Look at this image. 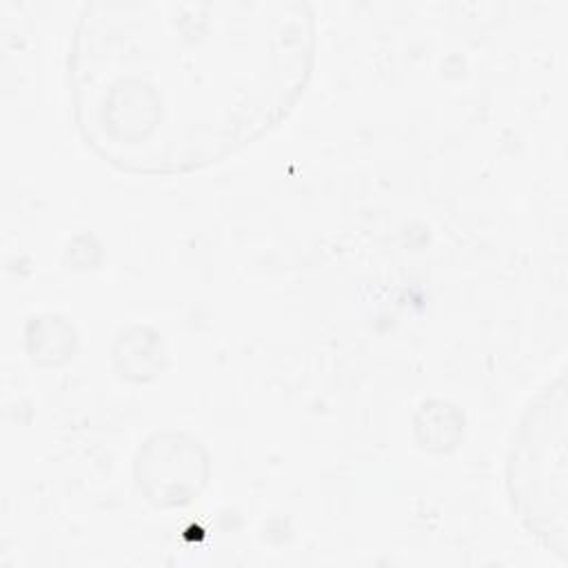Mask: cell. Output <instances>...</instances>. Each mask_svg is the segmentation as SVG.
<instances>
[{"label":"cell","mask_w":568,"mask_h":568,"mask_svg":"<svg viewBox=\"0 0 568 568\" xmlns=\"http://www.w3.org/2000/svg\"><path fill=\"white\" fill-rule=\"evenodd\" d=\"M313 60L306 2H91L69 55L75 124L122 171L186 173L286 118Z\"/></svg>","instance_id":"cell-1"},{"label":"cell","mask_w":568,"mask_h":568,"mask_svg":"<svg viewBox=\"0 0 568 568\" xmlns=\"http://www.w3.org/2000/svg\"><path fill=\"white\" fill-rule=\"evenodd\" d=\"M506 486L524 528L566 557V386L550 382L521 415L506 457Z\"/></svg>","instance_id":"cell-2"}]
</instances>
